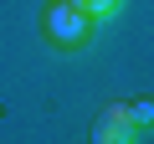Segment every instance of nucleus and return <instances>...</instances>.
<instances>
[{"instance_id": "1", "label": "nucleus", "mask_w": 154, "mask_h": 144, "mask_svg": "<svg viewBox=\"0 0 154 144\" xmlns=\"http://www.w3.org/2000/svg\"><path fill=\"white\" fill-rule=\"evenodd\" d=\"M41 26H46V36H51L57 46H82L88 31H93V16H88V11H77L72 0H57V5L41 16Z\"/></svg>"}, {"instance_id": "5", "label": "nucleus", "mask_w": 154, "mask_h": 144, "mask_svg": "<svg viewBox=\"0 0 154 144\" xmlns=\"http://www.w3.org/2000/svg\"><path fill=\"white\" fill-rule=\"evenodd\" d=\"M72 5H77V11H82V0H72Z\"/></svg>"}, {"instance_id": "3", "label": "nucleus", "mask_w": 154, "mask_h": 144, "mask_svg": "<svg viewBox=\"0 0 154 144\" xmlns=\"http://www.w3.org/2000/svg\"><path fill=\"white\" fill-rule=\"evenodd\" d=\"M82 11L98 21V16H113V11H118V0H82Z\"/></svg>"}, {"instance_id": "2", "label": "nucleus", "mask_w": 154, "mask_h": 144, "mask_svg": "<svg viewBox=\"0 0 154 144\" xmlns=\"http://www.w3.org/2000/svg\"><path fill=\"white\" fill-rule=\"evenodd\" d=\"M144 129L128 118V108H103L93 124V144H139Z\"/></svg>"}, {"instance_id": "4", "label": "nucleus", "mask_w": 154, "mask_h": 144, "mask_svg": "<svg viewBox=\"0 0 154 144\" xmlns=\"http://www.w3.org/2000/svg\"><path fill=\"white\" fill-rule=\"evenodd\" d=\"M128 118H134L139 129H149V118H154V103H149V98H144V103H134V108H128Z\"/></svg>"}]
</instances>
